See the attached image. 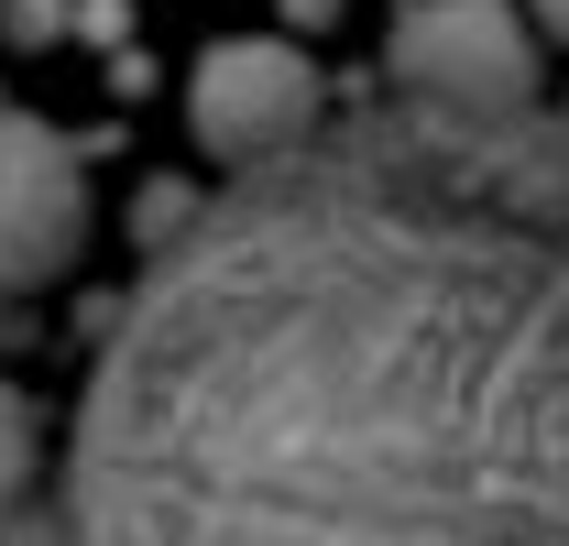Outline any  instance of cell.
I'll return each mask as SVG.
<instances>
[{
	"mask_svg": "<svg viewBox=\"0 0 569 546\" xmlns=\"http://www.w3.org/2000/svg\"><path fill=\"white\" fill-rule=\"evenodd\" d=\"M22 481H33V405L0 383V503H22Z\"/></svg>",
	"mask_w": 569,
	"mask_h": 546,
	"instance_id": "5",
	"label": "cell"
},
{
	"mask_svg": "<svg viewBox=\"0 0 569 546\" xmlns=\"http://www.w3.org/2000/svg\"><path fill=\"white\" fill-rule=\"evenodd\" d=\"M67 546H569V110L383 99L241 164L88 361Z\"/></svg>",
	"mask_w": 569,
	"mask_h": 546,
	"instance_id": "1",
	"label": "cell"
},
{
	"mask_svg": "<svg viewBox=\"0 0 569 546\" xmlns=\"http://www.w3.org/2000/svg\"><path fill=\"white\" fill-rule=\"evenodd\" d=\"M88 252V175L44 121L0 110V295H44Z\"/></svg>",
	"mask_w": 569,
	"mask_h": 546,
	"instance_id": "4",
	"label": "cell"
},
{
	"mask_svg": "<svg viewBox=\"0 0 569 546\" xmlns=\"http://www.w3.org/2000/svg\"><path fill=\"white\" fill-rule=\"evenodd\" d=\"M537 22H548V33H559V44H569V0H537Z\"/></svg>",
	"mask_w": 569,
	"mask_h": 546,
	"instance_id": "6",
	"label": "cell"
},
{
	"mask_svg": "<svg viewBox=\"0 0 569 546\" xmlns=\"http://www.w3.org/2000/svg\"><path fill=\"white\" fill-rule=\"evenodd\" d=\"M383 67L406 99H438V110H526L537 33L515 22V0H406L383 33Z\"/></svg>",
	"mask_w": 569,
	"mask_h": 546,
	"instance_id": "2",
	"label": "cell"
},
{
	"mask_svg": "<svg viewBox=\"0 0 569 546\" xmlns=\"http://www.w3.org/2000/svg\"><path fill=\"white\" fill-rule=\"evenodd\" d=\"M187 132L209 164H274L296 142L318 132V67L296 55V44H263V33H241V44H209L198 77H187Z\"/></svg>",
	"mask_w": 569,
	"mask_h": 546,
	"instance_id": "3",
	"label": "cell"
}]
</instances>
